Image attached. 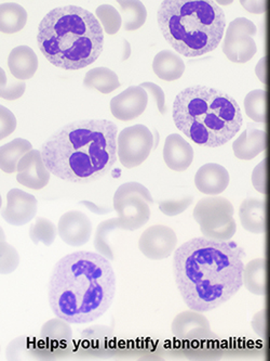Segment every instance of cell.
<instances>
[{"label":"cell","mask_w":270,"mask_h":361,"mask_svg":"<svg viewBox=\"0 0 270 361\" xmlns=\"http://www.w3.org/2000/svg\"><path fill=\"white\" fill-rule=\"evenodd\" d=\"M243 250L233 242L193 238L175 250L173 272L189 310L205 312L229 302L243 286Z\"/></svg>","instance_id":"cell-1"},{"label":"cell","mask_w":270,"mask_h":361,"mask_svg":"<svg viewBox=\"0 0 270 361\" xmlns=\"http://www.w3.org/2000/svg\"><path fill=\"white\" fill-rule=\"evenodd\" d=\"M116 294L110 261L94 252L79 251L54 265L48 286L54 316L70 324L94 322L110 310Z\"/></svg>","instance_id":"cell-2"},{"label":"cell","mask_w":270,"mask_h":361,"mask_svg":"<svg viewBox=\"0 0 270 361\" xmlns=\"http://www.w3.org/2000/svg\"><path fill=\"white\" fill-rule=\"evenodd\" d=\"M118 127L108 120H82L56 130L42 145L50 173L72 183H94L116 164Z\"/></svg>","instance_id":"cell-3"},{"label":"cell","mask_w":270,"mask_h":361,"mask_svg":"<svg viewBox=\"0 0 270 361\" xmlns=\"http://www.w3.org/2000/svg\"><path fill=\"white\" fill-rule=\"evenodd\" d=\"M37 42L50 63L77 71L98 59L104 47V30L89 10L78 6L54 8L38 26Z\"/></svg>","instance_id":"cell-4"},{"label":"cell","mask_w":270,"mask_h":361,"mask_svg":"<svg viewBox=\"0 0 270 361\" xmlns=\"http://www.w3.org/2000/svg\"><path fill=\"white\" fill-rule=\"evenodd\" d=\"M175 126L199 146L219 148L231 141L243 124L237 101L214 88L191 86L173 102Z\"/></svg>","instance_id":"cell-5"},{"label":"cell","mask_w":270,"mask_h":361,"mask_svg":"<svg viewBox=\"0 0 270 361\" xmlns=\"http://www.w3.org/2000/svg\"><path fill=\"white\" fill-rule=\"evenodd\" d=\"M157 21L169 45L186 58H197L219 47L226 17L214 0H165Z\"/></svg>","instance_id":"cell-6"},{"label":"cell","mask_w":270,"mask_h":361,"mask_svg":"<svg viewBox=\"0 0 270 361\" xmlns=\"http://www.w3.org/2000/svg\"><path fill=\"white\" fill-rule=\"evenodd\" d=\"M235 209L225 197H203L193 209V219L200 226L203 237L214 241H231L237 231Z\"/></svg>","instance_id":"cell-7"},{"label":"cell","mask_w":270,"mask_h":361,"mask_svg":"<svg viewBox=\"0 0 270 361\" xmlns=\"http://www.w3.org/2000/svg\"><path fill=\"white\" fill-rule=\"evenodd\" d=\"M154 149V134L142 124L127 127L117 138V155L122 166L134 169L148 159Z\"/></svg>","instance_id":"cell-8"},{"label":"cell","mask_w":270,"mask_h":361,"mask_svg":"<svg viewBox=\"0 0 270 361\" xmlns=\"http://www.w3.org/2000/svg\"><path fill=\"white\" fill-rule=\"evenodd\" d=\"M257 25L251 20L237 18L229 23L223 42V52L233 63H247L257 54Z\"/></svg>","instance_id":"cell-9"},{"label":"cell","mask_w":270,"mask_h":361,"mask_svg":"<svg viewBox=\"0 0 270 361\" xmlns=\"http://www.w3.org/2000/svg\"><path fill=\"white\" fill-rule=\"evenodd\" d=\"M72 330L70 322L56 317L48 320L40 330L37 338L38 360H60L66 358L72 353Z\"/></svg>","instance_id":"cell-10"},{"label":"cell","mask_w":270,"mask_h":361,"mask_svg":"<svg viewBox=\"0 0 270 361\" xmlns=\"http://www.w3.org/2000/svg\"><path fill=\"white\" fill-rule=\"evenodd\" d=\"M177 237L168 226L155 225L147 228L139 240L141 253L152 261L166 259L175 251Z\"/></svg>","instance_id":"cell-11"},{"label":"cell","mask_w":270,"mask_h":361,"mask_svg":"<svg viewBox=\"0 0 270 361\" xmlns=\"http://www.w3.org/2000/svg\"><path fill=\"white\" fill-rule=\"evenodd\" d=\"M37 211V199L31 193L14 188L7 193V205L1 211V216L9 225L21 227L31 223Z\"/></svg>","instance_id":"cell-12"},{"label":"cell","mask_w":270,"mask_h":361,"mask_svg":"<svg viewBox=\"0 0 270 361\" xmlns=\"http://www.w3.org/2000/svg\"><path fill=\"white\" fill-rule=\"evenodd\" d=\"M58 237L70 247H84L90 241L92 223L86 214L80 211H68L60 217Z\"/></svg>","instance_id":"cell-13"},{"label":"cell","mask_w":270,"mask_h":361,"mask_svg":"<svg viewBox=\"0 0 270 361\" xmlns=\"http://www.w3.org/2000/svg\"><path fill=\"white\" fill-rule=\"evenodd\" d=\"M148 104V92L141 86H130L110 100V112L119 121L129 122L143 114Z\"/></svg>","instance_id":"cell-14"},{"label":"cell","mask_w":270,"mask_h":361,"mask_svg":"<svg viewBox=\"0 0 270 361\" xmlns=\"http://www.w3.org/2000/svg\"><path fill=\"white\" fill-rule=\"evenodd\" d=\"M114 331L108 326L96 324L84 329L79 341V354L84 358L98 359L114 350Z\"/></svg>","instance_id":"cell-15"},{"label":"cell","mask_w":270,"mask_h":361,"mask_svg":"<svg viewBox=\"0 0 270 361\" xmlns=\"http://www.w3.org/2000/svg\"><path fill=\"white\" fill-rule=\"evenodd\" d=\"M171 331L175 338L182 342L210 338L215 334L207 317L193 310L176 314L171 324Z\"/></svg>","instance_id":"cell-16"},{"label":"cell","mask_w":270,"mask_h":361,"mask_svg":"<svg viewBox=\"0 0 270 361\" xmlns=\"http://www.w3.org/2000/svg\"><path fill=\"white\" fill-rule=\"evenodd\" d=\"M50 177L51 173L44 164L40 150L28 152L18 165V183L28 189L41 190L49 183Z\"/></svg>","instance_id":"cell-17"},{"label":"cell","mask_w":270,"mask_h":361,"mask_svg":"<svg viewBox=\"0 0 270 361\" xmlns=\"http://www.w3.org/2000/svg\"><path fill=\"white\" fill-rule=\"evenodd\" d=\"M112 207L126 231L140 229L150 219V207L140 195H129L120 201L114 202Z\"/></svg>","instance_id":"cell-18"},{"label":"cell","mask_w":270,"mask_h":361,"mask_svg":"<svg viewBox=\"0 0 270 361\" xmlns=\"http://www.w3.org/2000/svg\"><path fill=\"white\" fill-rule=\"evenodd\" d=\"M231 181L229 171L217 163L202 165L195 176V185L201 193L213 197L226 190Z\"/></svg>","instance_id":"cell-19"},{"label":"cell","mask_w":270,"mask_h":361,"mask_svg":"<svg viewBox=\"0 0 270 361\" xmlns=\"http://www.w3.org/2000/svg\"><path fill=\"white\" fill-rule=\"evenodd\" d=\"M163 160L172 171L179 173L186 171L193 164V147L181 135H169L163 147Z\"/></svg>","instance_id":"cell-20"},{"label":"cell","mask_w":270,"mask_h":361,"mask_svg":"<svg viewBox=\"0 0 270 361\" xmlns=\"http://www.w3.org/2000/svg\"><path fill=\"white\" fill-rule=\"evenodd\" d=\"M266 147L267 134L265 130L254 128L251 125H248L245 132L233 141V154L239 160L250 161L264 152Z\"/></svg>","instance_id":"cell-21"},{"label":"cell","mask_w":270,"mask_h":361,"mask_svg":"<svg viewBox=\"0 0 270 361\" xmlns=\"http://www.w3.org/2000/svg\"><path fill=\"white\" fill-rule=\"evenodd\" d=\"M240 223L248 233H266V201L259 197H248L239 207Z\"/></svg>","instance_id":"cell-22"},{"label":"cell","mask_w":270,"mask_h":361,"mask_svg":"<svg viewBox=\"0 0 270 361\" xmlns=\"http://www.w3.org/2000/svg\"><path fill=\"white\" fill-rule=\"evenodd\" d=\"M38 58L36 52L28 46H18L13 48L8 56V66L14 78L19 80H31L38 68Z\"/></svg>","instance_id":"cell-23"},{"label":"cell","mask_w":270,"mask_h":361,"mask_svg":"<svg viewBox=\"0 0 270 361\" xmlns=\"http://www.w3.org/2000/svg\"><path fill=\"white\" fill-rule=\"evenodd\" d=\"M153 70L160 80L173 82L179 80L184 74V60L176 52L162 50L155 56Z\"/></svg>","instance_id":"cell-24"},{"label":"cell","mask_w":270,"mask_h":361,"mask_svg":"<svg viewBox=\"0 0 270 361\" xmlns=\"http://www.w3.org/2000/svg\"><path fill=\"white\" fill-rule=\"evenodd\" d=\"M243 286L250 293L264 296L267 292V262L265 258H255L243 268Z\"/></svg>","instance_id":"cell-25"},{"label":"cell","mask_w":270,"mask_h":361,"mask_svg":"<svg viewBox=\"0 0 270 361\" xmlns=\"http://www.w3.org/2000/svg\"><path fill=\"white\" fill-rule=\"evenodd\" d=\"M34 150L30 141L23 138H15L6 143L0 149V169L6 174L17 173L20 161Z\"/></svg>","instance_id":"cell-26"},{"label":"cell","mask_w":270,"mask_h":361,"mask_svg":"<svg viewBox=\"0 0 270 361\" xmlns=\"http://www.w3.org/2000/svg\"><path fill=\"white\" fill-rule=\"evenodd\" d=\"M84 86L89 90H96L102 94H108L120 87V82L114 71L101 66L86 72Z\"/></svg>","instance_id":"cell-27"},{"label":"cell","mask_w":270,"mask_h":361,"mask_svg":"<svg viewBox=\"0 0 270 361\" xmlns=\"http://www.w3.org/2000/svg\"><path fill=\"white\" fill-rule=\"evenodd\" d=\"M27 11L19 4L5 3L0 6V31L14 34L22 31L27 23Z\"/></svg>","instance_id":"cell-28"},{"label":"cell","mask_w":270,"mask_h":361,"mask_svg":"<svg viewBox=\"0 0 270 361\" xmlns=\"http://www.w3.org/2000/svg\"><path fill=\"white\" fill-rule=\"evenodd\" d=\"M185 356L193 360H205L214 359L221 354L219 336L217 334L210 338H198V340L186 341L183 342Z\"/></svg>","instance_id":"cell-29"},{"label":"cell","mask_w":270,"mask_h":361,"mask_svg":"<svg viewBox=\"0 0 270 361\" xmlns=\"http://www.w3.org/2000/svg\"><path fill=\"white\" fill-rule=\"evenodd\" d=\"M118 229L124 230V226L119 217L108 219L100 223L94 235V245L96 253L101 254L110 262L115 261L114 250L110 244V235L115 230Z\"/></svg>","instance_id":"cell-30"},{"label":"cell","mask_w":270,"mask_h":361,"mask_svg":"<svg viewBox=\"0 0 270 361\" xmlns=\"http://www.w3.org/2000/svg\"><path fill=\"white\" fill-rule=\"evenodd\" d=\"M119 11L124 21L126 31H136L144 25L147 19V10L140 0H120Z\"/></svg>","instance_id":"cell-31"},{"label":"cell","mask_w":270,"mask_h":361,"mask_svg":"<svg viewBox=\"0 0 270 361\" xmlns=\"http://www.w3.org/2000/svg\"><path fill=\"white\" fill-rule=\"evenodd\" d=\"M37 338L32 336H19L9 343L6 348L7 360H38Z\"/></svg>","instance_id":"cell-32"},{"label":"cell","mask_w":270,"mask_h":361,"mask_svg":"<svg viewBox=\"0 0 270 361\" xmlns=\"http://www.w3.org/2000/svg\"><path fill=\"white\" fill-rule=\"evenodd\" d=\"M245 114L253 122L263 124L267 120V92L264 90L250 92L245 98Z\"/></svg>","instance_id":"cell-33"},{"label":"cell","mask_w":270,"mask_h":361,"mask_svg":"<svg viewBox=\"0 0 270 361\" xmlns=\"http://www.w3.org/2000/svg\"><path fill=\"white\" fill-rule=\"evenodd\" d=\"M58 235V226L44 217H37L30 228V238L35 245L44 244V247H51Z\"/></svg>","instance_id":"cell-34"},{"label":"cell","mask_w":270,"mask_h":361,"mask_svg":"<svg viewBox=\"0 0 270 361\" xmlns=\"http://www.w3.org/2000/svg\"><path fill=\"white\" fill-rule=\"evenodd\" d=\"M96 17L100 21L103 30L108 35L118 33L122 26V17L120 12L110 5H101L96 8Z\"/></svg>","instance_id":"cell-35"},{"label":"cell","mask_w":270,"mask_h":361,"mask_svg":"<svg viewBox=\"0 0 270 361\" xmlns=\"http://www.w3.org/2000/svg\"><path fill=\"white\" fill-rule=\"evenodd\" d=\"M251 180L257 192L263 195H270V157H265L254 167Z\"/></svg>","instance_id":"cell-36"},{"label":"cell","mask_w":270,"mask_h":361,"mask_svg":"<svg viewBox=\"0 0 270 361\" xmlns=\"http://www.w3.org/2000/svg\"><path fill=\"white\" fill-rule=\"evenodd\" d=\"M20 264V255L17 250L8 243L5 231L1 229V274H10L15 271Z\"/></svg>","instance_id":"cell-37"},{"label":"cell","mask_w":270,"mask_h":361,"mask_svg":"<svg viewBox=\"0 0 270 361\" xmlns=\"http://www.w3.org/2000/svg\"><path fill=\"white\" fill-rule=\"evenodd\" d=\"M129 195H140L148 204L154 203V197H153L152 193L149 192L148 189L145 185L134 183V181L119 185L118 189L115 192L114 202L120 201V200L124 199Z\"/></svg>","instance_id":"cell-38"},{"label":"cell","mask_w":270,"mask_h":361,"mask_svg":"<svg viewBox=\"0 0 270 361\" xmlns=\"http://www.w3.org/2000/svg\"><path fill=\"white\" fill-rule=\"evenodd\" d=\"M193 197L187 195V197L177 200H162V201L158 202V205L159 209L165 215L169 216V217H174V216L184 213L193 204Z\"/></svg>","instance_id":"cell-39"},{"label":"cell","mask_w":270,"mask_h":361,"mask_svg":"<svg viewBox=\"0 0 270 361\" xmlns=\"http://www.w3.org/2000/svg\"><path fill=\"white\" fill-rule=\"evenodd\" d=\"M0 76H1V88H0L1 98L5 100L13 101L23 96L26 90L25 82L19 80V82H11V84H9L7 74L3 68L0 71Z\"/></svg>","instance_id":"cell-40"},{"label":"cell","mask_w":270,"mask_h":361,"mask_svg":"<svg viewBox=\"0 0 270 361\" xmlns=\"http://www.w3.org/2000/svg\"><path fill=\"white\" fill-rule=\"evenodd\" d=\"M254 334L263 340H270V312L262 310L254 314L251 320Z\"/></svg>","instance_id":"cell-41"},{"label":"cell","mask_w":270,"mask_h":361,"mask_svg":"<svg viewBox=\"0 0 270 361\" xmlns=\"http://www.w3.org/2000/svg\"><path fill=\"white\" fill-rule=\"evenodd\" d=\"M0 118H1L0 138L5 139L10 135L13 134L14 130L17 128V118L9 109L3 106L0 108Z\"/></svg>","instance_id":"cell-42"},{"label":"cell","mask_w":270,"mask_h":361,"mask_svg":"<svg viewBox=\"0 0 270 361\" xmlns=\"http://www.w3.org/2000/svg\"><path fill=\"white\" fill-rule=\"evenodd\" d=\"M140 86L141 87L144 88L148 94H152L155 102H156V106L157 108H158L159 112H160L161 114H166V94H165V92H163L162 88L152 82H142Z\"/></svg>","instance_id":"cell-43"},{"label":"cell","mask_w":270,"mask_h":361,"mask_svg":"<svg viewBox=\"0 0 270 361\" xmlns=\"http://www.w3.org/2000/svg\"><path fill=\"white\" fill-rule=\"evenodd\" d=\"M240 5L248 12L253 14L265 13L267 10L268 1L266 0H241Z\"/></svg>","instance_id":"cell-44"},{"label":"cell","mask_w":270,"mask_h":361,"mask_svg":"<svg viewBox=\"0 0 270 361\" xmlns=\"http://www.w3.org/2000/svg\"><path fill=\"white\" fill-rule=\"evenodd\" d=\"M267 68V56H263V58L259 60V63L257 64V66H255V74H257L259 82H263L264 85H267L268 82Z\"/></svg>","instance_id":"cell-45"},{"label":"cell","mask_w":270,"mask_h":361,"mask_svg":"<svg viewBox=\"0 0 270 361\" xmlns=\"http://www.w3.org/2000/svg\"><path fill=\"white\" fill-rule=\"evenodd\" d=\"M79 204L84 205L86 209H88L91 213L96 214V215H105V214H110V212L114 211V207H98L96 203L88 201V200L80 202Z\"/></svg>","instance_id":"cell-46"},{"label":"cell","mask_w":270,"mask_h":361,"mask_svg":"<svg viewBox=\"0 0 270 361\" xmlns=\"http://www.w3.org/2000/svg\"><path fill=\"white\" fill-rule=\"evenodd\" d=\"M124 42V50H122V61H127L132 54V48H131L130 42L127 39L122 40Z\"/></svg>","instance_id":"cell-47"},{"label":"cell","mask_w":270,"mask_h":361,"mask_svg":"<svg viewBox=\"0 0 270 361\" xmlns=\"http://www.w3.org/2000/svg\"><path fill=\"white\" fill-rule=\"evenodd\" d=\"M153 134H154V149H156L157 147H158L159 141H160V138H159L158 130H157V129H154Z\"/></svg>","instance_id":"cell-48"},{"label":"cell","mask_w":270,"mask_h":361,"mask_svg":"<svg viewBox=\"0 0 270 361\" xmlns=\"http://www.w3.org/2000/svg\"><path fill=\"white\" fill-rule=\"evenodd\" d=\"M217 5H225V6H227V5H231V4H233V1H217Z\"/></svg>","instance_id":"cell-49"}]
</instances>
